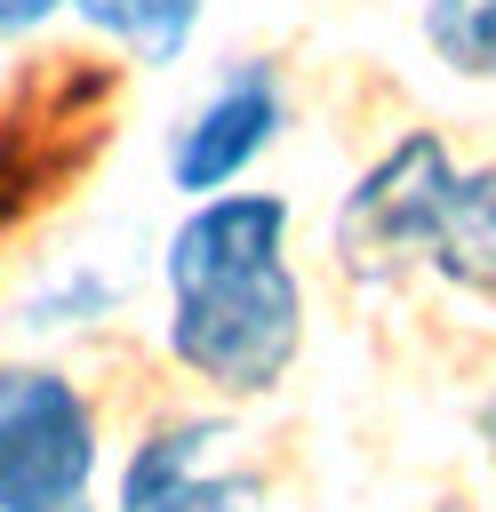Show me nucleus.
<instances>
[{
  "label": "nucleus",
  "mask_w": 496,
  "mask_h": 512,
  "mask_svg": "<svg viewBox=\"0 0 496 512\" xmlns=\"http://www.w3.org/2000/svg\"><path fill=\"white\" fill-rule=\"evenodd\" d=\"M280 120H288L280 72L256 64V56H240V64H232V72L176 120V136H168V184H176L184 200L232 192V176H248V168L272 152Z\"/></svg>",
  "instance_id": "5"
},
{
  "label": "nucleus",
  "mask_w": 496,
  "mask_h": 512,
  "mask_svg": "<svg viewBox=\"0 0 496 512\" xmlns=\"http://www.w3.org/2000/svg\"><path fill=\"white\" fill-rule=\"evenodd\" d=\"M448 184H456V160H448V144L432 128L392 136L352 176V192L336 200V256H344V272L352 280H392L400 264H416L432 248Z\"/></svg>",
  "instance_id": "3"
},
{
  "label": "nucleus",
  "mask_w": 496,
  "mask_h": 512,
  "mask_svg": "<svg viewBox=\"0 0 496 512\" xmlns=\"http://www.w3.org/2000/svg\"><path fill=\"white\" fill-rule=\"evenodd\" d=\"M480 448H488V480H496V400L480 408Z\"/></svg>",
  "instance_id": "10"
},
{
  "label": "nucleus",
  "mask_w": 496,
  "mask_h": 512,
  "mask_svg": "<svg viewBox=\"0 0 496 512\" xmlns=\"http://www.w3.org/2000/svg\"><path fill=\"white\" fill-rule=\"evenodd\" d=\"M424 256H432V272L448 288L496 304V168H456Z\"/></svg>",
  "instance_id": "6"
},
{
  "label": "nucleus",
  "mask_w": 496,
  "mask_h": 512,
  "mask_svg": "<svg viewBox=\"0 0 496 512\" xmlns=\"http://www.w3.org/2000/svg\"><path fill=\"white\" fill-rule=\"evenodd\" d=\"M200 8H208V0H72V16H80L88 32H104L112 48H128L144 72H168V64L192 48Z\"/></svg>",
  "instance_id": "7"
},
{
  "label": "nucleus",
  "mask_w": 496,
  "mask_h": 512,
  "mask_svg": "<svg viewBox=\"0 0 496 512\" xmlns=\"http://www.w3.org/2000/svg\"><path fill=\"white\" fill-rule=\"evenodd\" d=\"M0 512H96V408L56 368H0Z\"/></svg>",
  "instance_id": "2"
},
{
  "label": "nucleus",
  "mask_w": 496,
  "mask_h": 512,
  "mask_svg": "<svg viewBox=\"0 0 496 512\" xmlns=\"http://www.w3.org/2000/svg\"><path fill=\"white\" fill-rule=\"evenodd\" d=\"M72 0H0V40H24V32H40L48 16H64Z\"/></svg>",
  "instance_id": "9"
},
{
  "label": "nucleus",
  "mask_w": 496,
  "mask_h": 512,
  "mask_svg": "<svg viewBox=\"0 0 496 512\" xmlns=\"http://www.w3.org/2000/svg\"><path fill=\"white\" fill-rule=\"evenodd\" d=\"M424 48L456 80H496V0H424Z\"/></svg>",
  "instance_id": "8"
},
{
  "label": "nucleus",
  "mask_w": 496,
  "mask_h": 512,
  "mask_svg": "<svg viewBox=\"0 0 496 512\" xmlns=\"http://www.w3.org/2000/svg\"><path fill=\"white\" fill-rule=\"evenodd\" d=\"M296 208L280 192H208L168 232V360L216 400H264L304 344V288L288 264Z\"/></svg>",
  "instance_id": "1"
},
{
  "label": "nucleus",
  "mask_w": 496,
  "mask_h": 512,
  "mask_svg": "<svg viewBox=\"0 0 496 512\" xmlns=\"http://www.w3.org/2000/svg\"><path fill=\"white\" fill-rule=\"evenodd\" d=\"M256 488L264 480L224 416H168L128 448L112 512H248Z\"/></svg>",
  "instance_id": "4"
}]
</instances>
